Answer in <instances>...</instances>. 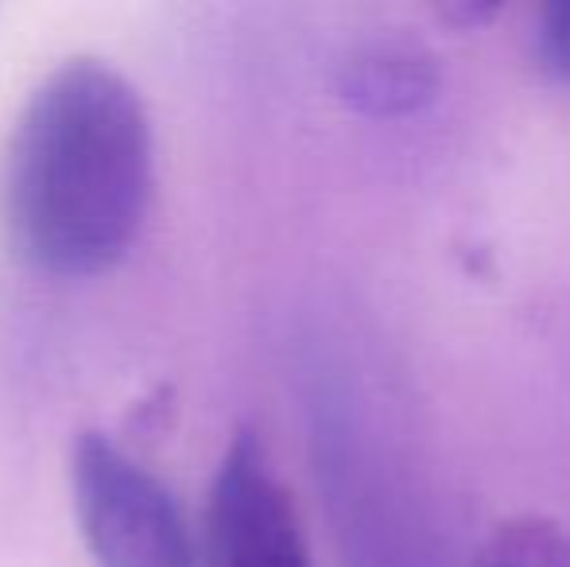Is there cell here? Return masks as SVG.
<instances>
[{
    "mask_svg": "<svg viewBox=\"0 0 570 567\" xmlns=\"http://www.w3.org/2000/svg\"><path fill=\"white\" fill-rule=\"evenodd\" d=\"M470 567H570V525L543 514L509 517L481 540Z\"/></svg>",
    "mask_w": 570,
    "mask_h": 567,
    "instance_id": "5",
    "label": "cell"
},
{
    "mask_svg": "<svg viewBox=\"0 0 570 567\" xmlns=\"http://www.w3.org/2000/svg\"><path fill=\"white\" fill-rule=\"evenodd\" d=\"M203 567H315L299 509L256 431H237L218 462L198 540Z\"/></svg>",
    "mask_w": 570,
    "mask_h": 567,
    "instance_id": "3",
    "label": "cell"
},
{
    "mask_svg": "<svg viewBox=\"0 0 570 567\" xmlns=\"http://www.w3.org/2000/svg\"><path fill=\"white\" fill-rule=\"evenodd\" d=\"M535 55H540L543 70L570 86V0L548 4L540 12V28H535Z\"/></svg>",
    "mask_w": 570,
    "mask_h": 567,
    "instance_id": "6",
    "label": "cell"
},
{
    "mask_svg": "<svg viewBox=\"0 0 570 567\" xmlns=\"http://www.w3.org/2000/svg\"><path fill=\"white\" fill-rule=\"evenodd\" d=\"M338 94L368 117L415 114L439 94L435 55L415 39H373L345 55Z\"/></svg>",
    "mask_w": 570,
    "mask_h": 567,
    "instance_id": "4",
    "label": "cell"
},
{
    "mask_svg": "<svg viewBox=\"0 0 570 567\" xmlns=\"http://www.w3.org/2000/svg\"><path fill=\"white\" fill-rule=\"evenodd\" d=\"M156 183L144 98L106 59H67L31 90L4 156V226L47 276H98L136 245Z\"/></svg>",
    "mask_w": 570,
    "mask_h": 567,
    "instance_id": "1",
    "label": "cell"
},
{
    "mask_svg": "<svg viewBox=\"0 0 570 567\" xmlns=\"http://www.w3.org/2000/svg\"><path fill=\"white\" fill-rule=\"evenodd\" d=\"M70 501L94 567H198L175 493L106 431L70 447Z\"/></svg>",
    "mask_w": 570,
    "mask_h": 567,
    "instance_id": "2",
    "label": "cell"
}]
</instances>
